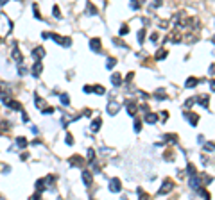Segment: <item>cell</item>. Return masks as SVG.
Returning a JSON list of instances; mask_svg holds the SVG:
<instances>
[{
  "label": "cell",
  "mask_w": 215,
  "mask_h": 200,
  "mask_svg": "<svg viewBox=\"0 0 215 200\" xmlns=\"http://www.w3.org/2000/svg\"><path fill=\"white\" fill-rule=\"evenodd\" d=\"M138 39H140V43H143V39H145V29H142L138 32Z\"/></svg>",
  "instance_id": "29"
},
{
  "label": "cell",
  "mask_w": 215,
  "mask_h": 200,
  "mask_svg": "<svg viewBox=\"0 0 215 200\" xmlns=\"http://www.w3.org/2000/svg\"><path fill=\"white\" fill-rule=\"evenodd\" d=\"M203 107H208V104H210V97L208 95H203V97H199V100H197Z\"/></svg>",
  "instance_id": "16"
},
{
  "label": "cell",
  "mask_w": 215,
  "mask_h": 200,
  "mask_svg": "<svg viewBox=\"0 0 215 200\" xmlns=\"http://www.w3.org/2000/svg\"><path fill=\"white\" fill-rule=\"evenodd\" d=\"M120 189H122L120 181H118V179H111V181H110V191H111V193H118Z\"/></svg>",
  "instance_id": "4"
},
{
  "label": "cell",
  "mask_w": 215,
  "mask_h": 200,
  "mask_svg": "<svg viewBox=\"0 0 215 200\" xmlns=\"http://www.w3.org/2000/svg\"><path fill=\"white\" fill-rule=\"evenodd\" d=\"M43 113H45V115H52V113H54V107H47V109H43Z\"/></svg>",
  "instance_id": "37"
},
{
  "label": "cell",
  "mask_w": 215,
  "mask_h": 200,
  "mask_svg": "<svg viewBox=\"0 0 215 200\" xmlns=\"http://www.w3.org/2000/svg\"><path fill=\"white\" fill-rule=\"evenodd\" d=\"M118 111H120V104H118V102L111 100L110 104H108V113H110V115H117Z\"/></svg>",
  "instance_id": "5"
},
{
  "label": "cell",
  "mask_w": 215,
  "mask_h": 200,
  "mask_svg": "<svg viewBox=\"0 0 215 200\" xmlns=\"http://www.w3.org/2000/svg\"><path fill=\"white\" fill-rule=\"evenodd\" d=\"M90 48H92L93 52H100V41H99L97 38L90 41Z\"/></svg>",
  "instance_id": "10"
},
{
  "label": "cell",
  "mask_w": 215,
  "mask_h": 200,
  "mask_svg": "<svg viewBox=\"0 0 215 200\" xmlns=\"http://www.w3.org/2000/svg\"><path fill=\"white\" fill-rule=\"evenodd\" d=\"M197 82H199V79H196V77H190V79H186V88H196L197 86Z\"/></svg>",
  "instance_id": "14"
},
{
  "label": "cell",
  "mask_w": 215,
  "mask_h": 200,
  "mask_svg": "<svg viewBox=\"0 0 215 200\" xmlns=\"http://www.w3.org/2000/svg\"><path fill=\"white\" fill-rule=\"evenodd\" d=\"M185 118H186L192 125H197V122H199V116L194 115V113H190V111H186V113H185Z\"/></svg>",
  "instance_id": "8"
},
{
  "label": "cell",
  "mask_w": 215,
  "mask_h": 200,
  "mask_svg": "<svg viewBox=\"0 0 215 200\" xmlns=\"http://www.w3.org/2000/svg\"><path fill=\"white\" fill-rule=\"evenodd\" d=\"M16 145H18L20 148H25V147H27V140H25V138H16Z\"/></svg>",
  "instance_id": "23"
},
{
  "label": "cell",
  "mask_w": 215,
  "mask_h": 200,
  "mask_svg": "<svg viewBox=\"0 0 215 200\" xmlns=\"http://www.w3.org/2000/svg\"><path fill=\"white\" fill-rule=\"evenodd\" d=\"M49 38L56 39V43H59V45H63V47H70V45H72V41H70L68 38H63V36H59V34H49Z\"/></svg>",
  "instance_id": "2"
},
{
  "label": "cell",
  "mask_w": 215,
  "mask_h": 200,
  "mask_svg": "<svg viewBox=\"0 0 215 200\" xmlns=\"http://www.w3.org/2000/svg\"><path fill=\"white\" fill-rule=\"evenodd\" d=\"M86 14H97V7L95 6H92V4H88V9H86Z\"/></svg>",
  "instance_id": "24"
},
{
  "label": "cell",
  "mask_w": 215,
  "mask_h": 200,
  "mask_svg": "<svg viewBox=\"0 0 215 200\" xmlns=\"http://www.w3.org/2000/svg\"><path fill=\"white\" fill-rule=\"evenodd\" d=\"M204 150H210V152H211V150H215V145H213V143H206V145H204Z\"/></svg>",
  "instance_id": "33"
},
{
  "label": "cell",
  "mask_w": 215,
  "mask_h": 200,
  "mask_svg": "<svg viewBox=\"0 0 215 200\" xmlns=\"http://www.w3.org/2000/svg\"><path fill=\"white\" fill-rule=\"evenodd\" d=\"M120 82H122V75L120 73H113L111 75V84L113 86H120Z\"/></svg>",
  "instance_id": "13"
},
{
  "label": "cell",
  "mask_w": 215,
  "mask_h": 200,
  "mask_svg": "<svg viewBox=\"0 0 215 200\" xmlns=\"http://www.w3.org/2000/svg\"><path fill=\"white\" fill-rule=\"evenodd\" d=\"M154 97H156V100H163L165 98V90H163V88H160V90L154 93Z\"/></svg>",
  "instance_id": "21"
},
{
  "label": "cell",
  "mask_w": 215,
  "mask_h": 200,
  "mask_svg": "<svg viewBox=\"0 0 215 200\" xmlns=\"http://www.w3.org/2000/svg\"><path fill=\"white\" fill-rule=\"evenodd\" d=\"M160 118H161V120H167V118H168V115L165 113V111H161V113H160Z\"/></svg>",
  "instance_id": "38"
},
{
  "label": "cell",
  "mask_w": 215,
  "mask_h": 200,
  "mask_svg": "<svg viewBox=\"0 0 215 200\" xmlns=\"http://www.w3.org/2000/svg\"><path fill=\"white\" fill-rule=\"evenodd\" d=\"M70 164H74V166H81V164H82V159L77 157V155H74V157L70 159Z\"/></svg>",
  "instance_id": "22"
},
{
  "label": "cell",
  "mask_w": 215,
  "mask_h": 200,
  "mask_svg": "<svg viewBox=\"0 0 215 200\" xmlns=\"http://www.w3.org/2000/svg\"><path fill=\"white\" fill-rule=\"evenodd\" d=\"M67 145H74V138L70 132H67Z\"/></svg>",
  "instance_id": "31"
},
{
  "label": "cell",
  "mask_w": 215,
  "mask_h": 200,
  "mask_svg": "<svg viewBox=\"0 0 215 200\" xmlns=\"http://www.w3.org/2000/svg\"><path fill=\"white\" fill-rule=\"evenodd\" d=\"M135 130H136V132L142 130V122H140V120H135Z\"/></svg>",
  "instance_id": "30"
},
{
  "label": "cell",
  "mask_w": 215,
  "mask_h": 200,
  "mask_svg": "<svg viewBox=\"0 0 215 200\" xmlns=\"http://www.w3.org/2000/svg\"><path fill=\"white\" fill-rule=\"evenodd\" d=\"M18 73H20V75H25V68H24V64H20V66H18Z\"/></svg>",
  "instance_id": "36"
},
{
  "label": "cell",
  "mask_w": 215,
  "mask_h": 200,
  "mask_svg": "<svg viewBox=\"0 0 215 200\" xmlns=\"http://www.w3.org/2000/svg\"><path fill=\"white\" fill-rule=\"evenodd\" d=\"M210 75H215V64L210 66Z\"/></svg>",
  "instance_id": "41"
},
{
  "label": "cell",
  "mask_w": 215,
  "mask_h": 200,
  "mask_svg": "<svg viewBox=\"0 0 215 200\" xmlns=\"http://www.w3.org/2000/svg\"><path fill=\"white\" fill-rule=\"evenodd\" d=\"M34 104H36V105H38L39 109H43V107H45V100H43V98H39V97H36Z\"/></svg>",
  "instance_id": "26"
},
{
  "label": "cell",
  "mask_w": 215,
  "mask_h": 200,
  "mask_svg": "<svg viewBox=\"0 0 215 200\" xmlns=\"http://www.w3.org/2000/svg\"><path fill=\"white\" fill-rule=\"evenodd\" d=\"M213 43H215V36H213Z\"/></svg>",
  "instance_id": "44"
},
{
  "label": "cell",
  "mask_w": 215,
  "mask_h": 200,
  "mask_svg": "<svg viewBox=\"0 0 215 200\" xmlns=\"http://www.w3.org/2000/svg\"><path fill=\"white\" fill-rule=\"evenodd\" d=\"M4 4H7V0H0V6H4Z\"/></svg>",
  "instance_id": "43"
},
{
  "label": "cell",
  "mask_w": 215,
  "mask_h": 200,
  "mask_svg": "<svg viewBox=\"0 0 215 200\" xmlns=\"http://www.w3.org/2000/svg\"><path fill=\"white\" fill-rule=\"evenodd\" d=\"M59 98H61V104H63V105H70V100H68V95H67V93H63Z\"/></svg>",
  "instance_id": "25"
},
{
  "label": "cell",
  "mask_w": 215,
  "mask_h": 200,
  "mask_svg": "<svg viewBox=\"0 0 215 200\" xmlns=\"http://www.w3.org/2000/svg\"><path fill=\"white\" fill-rule=\"evenodd\" d=\"M145 122L147 123H156L158 122V115L156 113H147L145 115Z\"/></svg>",
  "instance_id": "11"
},
{
  "label": "cell",
  "mask_w": 215,
  "mask_h": 200,
  "mask_svg": "<svg viewBox=\"0 0 215 200\" xmlns=\"http://www.w3.org/2000/svg\"><path fill=\"white\" fill-rule=\"evenodd\" d=\"M136 111H138V107H136V104H135V102H129V104H127V113L131 115V116H135V115H136Z\"/></svg>",
  "instance_id": "12"
},
{
  "label": "cell",
  "mask_w": 215,
  "mask_h": 200,
  "mask_svg": "<svg viewBox=\"0 0 215 200\" xmlns=\"http://www.w3.org/2000/svg\"><path fill=\"white\" fill-rule=\"evenodd\" d=\"M90 91H93V88L92 86H84V93H90Z\"/></svg>",
  "instance_id": "40"
},
{
  "label": "cell",
  "mask_w": 215,
  "mask_h": 200,
  "mask_svg": "<svg viewBox=\"0 0 215 200\" xmlns=\"http://www.w3.org/2000/svg\"><path fill=\"white\" fill-rule=\"evenodd\" d=\"M93 91H95L97 95H104V88H102V86H95V88H93Z\"/></svg>",
  "instance_id": "28"
},
{
  "label": "cell",
  "mask_w": 215,
  "mask_h": 200,
  "mask_svg": "<svg viewBox=\"0 0 215 200\" xmlns=\"http://www.w3.org/2000/svg\"><path fill=\"white\" fill-rule=\"evenodd\" d=\"M43 56H45V48H43V47H38V48L32 50V57H34V61H41Z\"/></svg>",
  "instance_id": "6"
},
{
  "label": "cell",
  "mask_w": 215,
  "mask_h": 200,
  "mask_svg": "<svg viewBox=\"0 0 215 200\" xmlns=\"http://www.w3.org/2000/svg\"><path fill=\"white\" fill-rule=\"evenodd\" d=\"M186 172H188V175H194V173H196V166H194L192 163L186 166Z\"/></svg>",
  "instance_id": "27"
},
{
  "label": "cell",
  "mask_w": 215,
  "mask_h": 200,
  "mask_svg": "<svg viewBox=\"0 0 215 200\" xmlns=\"http://www.w3.org/2000/svg\"><path fill=\"white\" fill-rule=\"evenodd\" d=\"M172 188H174V184H172V181L170 179H167V181H163V184H161V188H160V191H158V195H165V193H168Z\"/></svg>",
  "instance_id": "3"
},
{
  "label": "cell",
  "mask_w": 215,
  "mask_h": 200,
  "mask_svg": "<svg viewBox=\"0 0 215 200\" xmlns=\"http://www.w3.org/2000/svg\"><path fill=\"white\" fill-rule=\"evenodd\" d=\"M127 32H129V29H127V27H124V29H120V36H125Z\"/></svg>",
  "instance_id": "39"
},
{
  "label": "cell",
  "mask_w": 215,
  "mask_h": 200,
  "mask_svg": "<svg viewBox=\"0 0 215 200\" xmlns=\"http://www.w3.org/2000/svg\"><path fill=\"white\" fill-rule=\"evenodd\" d=\"M131 7L133 9H138L140 7V2H138V0H131Z\"/></svg>",
  "instance_id": "34"
},
{
  "label": "cell",
  "mask_w": 215,
  "mask_h": 200,
  "mask_svg": "<svg viewBox=\"0 0 215 200\" xmlns=\"http://www.w3.org/2000/svg\"><path fill=\"white\" fill-rule=\"evenodd\" d=\"M52 11H54V16H56V18H61V13H59V7H57V6H54Z\"/></svg>",
  "instance_id": "32"
},
{
  "label": "cell",
  "mask_w": 215,
  "mask_h": 200,
  "mask_svg": "<svg viewBox=\"0 0 215 200\" xmlns=\"http://www.w3.org/2000/svg\"><path fill=\"white\" fill-rule=\"evenodd\" d=\"M41 70H43L41 63H39V61H36V63H34V66H32V75H34V77H39V75H41Z\"/></svg>",
  "instance_id": "9"
},
{
  "label": "cell",
  "mask_w": 215,
  "mask_h": 200,
  "mask_svg": "<svg viewBox=\"0 0 215 200\" xmlns=\"http://www.w3.org/2000/svg\"><path fill=\"white\" fill-rule=\"evenodd\" d=\"M11 130V125L7 123V122H2L0 123V132H2V134H6V132H9Z\"/></svg>",
  "instance_id": "17"
},
{
  "label": "cell",
  "mask_w": 215,
  "mask_h": 200,
  "mask_svg": "<svg viewBox=\"0 0 215 200\" xmlns=\"http://www.w3.org/2000/svg\"><path fill=\"white\" fill-rule=\"evenodd\" d=\"M81 177H82V182H84V186H92V173H90L88 170H82Z\"/></svg>",
  "instance_id": "7"
},
{
  "label": "cell",
  "mask_w": 215,
  "mask_h": 200,
  "mask_svg": "<svg viewBox=\"0 0 215 200\" xmlns=\"http://www.w3.org/2000/svg\"><path fill=\"white\" fill-rule=\"evenodd\" d=\"M13 59H14V61H18V63L22 61V54H20L18 47H14V48H13Z\"/></svg>",
  "instance_id": "19"
},
{
  "label": "cell",
  "mask_w": 215,
  "mask_h": 200,
  "mask_svg": "<svg viewBox=\"0 0 215 200\" xmlns=\"http://www.w3.org/2000/svg\"><path fill=\"white\" fill-rule=\"evenodd\" d=\"M88 159H95V150H93V148L88 150Z\"/></svg>",
  "instance_id": "35"
},
{
  "label": "cell",
  "mask_w": 215,
  "mask_h": 200,
  "mask_svg": "<svg viewBox=\"0 0 215 200\" xmlns=\"http://www.w3.org/2000/svg\"><path fill=\"white\" fill-rule=\"evenodd\" d=\"M11 27H13L11 20H9L4 13H0V39L6 38V36L11 32Z\"/></svg>",
  "instance_id": "1"
},
{
  "label": "cell",
  "mask_w": 215,
  "mask_h": 200,
  "mask_svg": "<svg viewBox=\"0 0 215 200\" xmlns=\"http://www.w3.org/2000/svg\"><path fill=\"white\" fill-rule=\"evenodd\" d=\"M100 123H102V120H100V118H95V120L92 122V130H95V132H97V130L100 129Z\"/></svg>",
  "instance_id": "18"
},
{
  "label": "cell",
  "mask_w": 215,
  "mask_h": 200,
  "mask_svg": "<svg viewBox=\"0 0 215 200\" xmlns=\"http://www.w3.org/2000/svg\"><path fill=\"white\" fill-rule=\"evenodd\" d=\"M167 54H168V52H167L165 48H160V50L156 52V56H154V57H156L158 61H161V59H165V57H167Z\"/></svg>",
  "instance_id": "15"
},
{
  "label": "cell",
  "mask_w": 215,
  "mask_h": 200,
  "mask_svg": "<svg viewBox=\"0 0 215 200\" xmlns=\"http://www.w3.org/2000/svg\"><path fill=\"white\" fill-rule=\"evenodd\" d=\"M115 64H117V59H115V57H110V59L106 61V68H108V70H111Z\"/></svg>",
  "instance_id": "20"
},
{
  "label": "cell",
  "mask_w": 215,
  "mask_h": 200,
  "mask_svg": "<svg viewBox=\"0 0 215 200\" xmlns=\"http://www.w3.org/2000/svg\"><path fill=\"white\" fill-rule=\"evenodd\" d=\"M210 88H211V91H215V80H211V82H210Z\"/></svg>",
  "instance_id": "42"
}]
</instances>
